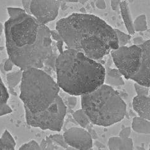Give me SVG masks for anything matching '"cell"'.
I'll use <instances>...</instances> for the list:
<instances>
[{
	"mask_svg": "<svg viewBox=\"0 0 150 150\" xmlns=\"http://www.w3.org/2000/svg\"><path fill=\"white\" fill-rule=\"evenodd\" d=\"M81 109L93 125L110 127L122 121L127 105L112 87L103 84L91 93L81 96Z\"/></svg>",
	"mask_w": 150,
	"mask_h": 150,
	"instance_id": "obj_4",
	"label": "cell"
},
{
	"mask_svg": "<svg viewBox=\"0 0 150 150\" xmlns=\"http://www.w3.org/2000/svg\"><path fill=\"white\" fill-rule=\"evenodd\" d=\"M73 117L75 120V121L78 123V125L80 126V127L83 129H87L91 123L87 115L85 114V112L82 109L78 110L74 112L73 114Z\"/></svg>",
	"mask_w": 150,
	"mask_h": 150,
	"instance_id": "obj_16",
	"label": "cell"
},
{
	"mask_svg": "<svg viewBox=\"0 0 150 150\" xmlns=\"http://www.w3.org/2000/svg\"><path fill=\"white\" fill-rule=\"evenodd\" d=\"M104 84L110 87H120L125 85L123 76L117 69H111L107 67L105 74Z\"/></svg>",
	"mask_w": 150,
	"mask_h": 150,
	"instance_id": "obj_13",
	"label": "cell"
},
{
	"mask_svg": "<svg viewBox=\"0 0 150 150\" xmlns=\"http://www.w3.org/2000/svg\"><path fill=\"white\" fill-rule=\"evenodd\" d=\"M149 97H150V88H149V95H148Z\"/></svg>",
	"mask_w": 150,
	"mask_h": 150,
	"instance_id": "obj_38",
	"label": "cell"
},
{
	"mask_svg": "<svg viewBox=\"0 0 150 150\" xmlns=\"http://www.w3.org/2000/svg\"><path fill=\"white\" fill-rule=\"evenodd\" d=\"M3 140H4L5 141L8 142V143L11 144L12 146H13L14 147H16V142L15 141L14 138L12 137L11 134L8 132L6 129L5 130V132L3 133L2 136L1 137Z\"/></svg>",
	"mask_w": 150,
	"mask_h": 150,
	"instance_id": "obj_25",
	"label": "cell"
},
{
	"mask_svg": "<svg viewBox=\"0 0 150 150\" xmlns=\"http://www.w3.org/2000/svg\"><path fill=\"white\" fill-rule=\"evenodd\" d=\"M22 74H23V71L21 69L6 74L7 83H8L10 88H13L18 83H21Z\"/></svg>",
	"mask_w": 150,
	"mask_h": 150,
	"instance_id": "obj_17",
	"label": "cell"
},
{
	"mask_svg": "<svg viewBox=\"0 0 150 150\" xmlns=\"http://www.w3.org/2000/svg\"><path fill=\"white\" fill-rule=\"evenodd\" d=\"M131 131H132L131 127H125V128H123L120 132L119 137L123 139L129 138L131 134Z\"/></svg>",
	"mask_w": 150,
	"mask_h": 150,
	"instance_id": "obj_27",
	"label": "cell"
},
{
	"mask_svg": "<svg viewBox=\"0 0 150 150\" xmlns=\"http://www.w3.org/2000/svg\"><path fill=\"white\" fill-rule=\"evenodd\" d=\"M149 150H150V148H149Z\"/></svg>",
	"mask_w": 150,
	"mask_h": 150,
	"instance_id": "obj_40",
	"label": "cell"
},
{
	"mask_svg": "<svg viewBox=\"0 0 150 150\" xmlns=\"http://www.w3.org/2000/svg\"><path fill=\"white\" fill-rule=\"evenodd\" d=\"M120 10L121 12L123 21L129 35L130 36L134 35L136 32L134 29L132 15L130 13L128 2L127 1H121L120 4Z\"/></svg>",
	"mask_w": 150,
	"mask_h": 150,
	"instance_id": "obj_14",
	"label": "cell"
},
{
	"mask_svg": "<svg viewBox=\"0 0 150 150\" xmlns=\"http://www.w3.org/2000/svg\"><path fill=\"white\" fill-rule=\"evenodd\" d=\"M8 99L9 93L0 76V111L8 104L7 102Z\"/></svg>",
	"mask_w": 150,
	"mask_h": 150,
	"instance_id": "obj_19",
	"label": "cell"
},
{
	"mask_svg": "<svg viewBox=\"0 0 150 150\" xmlns=\"http://www.w3.org/2000/svg\"><path fill=\"white\" fill-rule=\"evenodd\" d=\"M56 30L68 49L99 60L119 48L115 29L92 14L74 13L59 20Z\"/></svg>",
	"mask_w": 150,
	"mask_h": 150,
	"instance_id": "obj_2",
	"label": "cell"
},
{
	"mask_svg": "<svg viewBox=\"0 0 150 150\" xmlns=\"http://www.w3.org/2000/svg\"><path fill=\"white\" fill-rule=\"evenodd\" d=\"M67 102H68L69 105L71 108H74L77 104L78 99L76 96H70L67 99Z\"/></svg>",
	"mask_w": 150,
	"mask_h": 150,
	"instance_id": "obj_30",
	"label": "cell"
},
{
	"mask_svg": "<svg viewBox=\"0 0 150 150\" xmlns=\"http://www.w3.org/2000/svg\"><path fill=\"white\" fill-rule=\"evenodd\" d=\"M134 88L136 92L137 93V96H148L149 88L145 87V86L141 85L137 83H135Z\"/></svg>",
	"mask_w": 150,
	"mask_h": 150,
	"instance_id": "obj_24",
	"label": "cell"
},
{
	"mask_svg": "<svg viewBox=\"0 0 150 150\" xmlns=\"http://www.w3.org/2000/svg\"><path fill=\"white\" fill-rule=\"evenodd\" d=\"M15 148L16 147L0 137V150H16Z\"/></svg>",
	"mask_w": 150,
	"mask_h": 150,
	"instance_id": "obj_26",
	"label": "cell"
},
{
	"mask_svg": "<svg viewBox=\"0 0 150 150\" xmlns=\"http://www.w3.org/2000/svg\"><path fill=\"white\" fill-rule=\"evenodd\" d=\"M49 137L50 138V139L53 141V142H55L56 144H57L60 146H61L62 148L66 149L67 147H68V145H67L66 142L63 135L53 134V135H50Z\"/></svg>",
	"mask_w": 150,
	"mask_h": 150,
	"instance_id": "obj_21",
	"label": "cell"
},
{
	"mask_svg": "<svg viewBox=\"0 0 150 150\" xmlns=\"http://www.w3.org/2000/svg\"><path fill=\"white\" fill-rule=\"evenodd\" d=\"M88 132L90 133V134H91V136H92V139L97 138V135L96 132L93 129H91V131H88Z\"/></svg>",
	"mask_w": 150,
	"mask_h": 150,
	"instance_id": "obj_35",
	"label": "cell"
},
{
	"mask_svg": "<svg viewBox=\"0 0 150 150\" xmlns=\"http://www.w3.org/2000/svg\"><path fill=\"white\" fill-rule=\"evenodd\" d=\"M140 46L141 54L138 68L132 80L150 88V40L144 42Z\"/></svg>",
	"mask_w": 150,
	"mask_h": 150,
	"instance_id": "obj_10",
	"label": "cell"
},
{
	"mask_svg": "<svg viewBox=\"0 0 150 150\" xmlns=\"http://www.w3.org/2000/svg\"><path fill=\"white\" fill-rule=\"evenodd\" d=\"M22 4L23 6V9L25 12L29 15L30 13V4H31V1H22Z\"/></svg>",
	"mask_w": 150,
	"mask_h": 150,
	"instance_id": "obj_33",
	"label": "cell"
},
{
	"mask_svg": "<svg viewBox=\"0 0 150 150\" xmlns=\"http://www.w3.org/2000/svg\"><path fill=\"white\" fill-rule=\"evenodd\" d=\"M20 99L25 110L33 114L43 112L59 96V87L49 74L38 68L23 71Z\"/></svg>",
	"mask_w": 150,
	"mask_h": 150,
	"instance_id": "obj_5",
	"label": "cell"
},
{
	"mask_svg": "<svg viewBox=\"0 0 150 150\" xmlns=\"http://www.w3.org/2000/svg\"><path fill=\"white\" fill-rule=\"evenodd\" d=\"M132 129L134 132L139 134H150V121L139 117L132 120Z\"/></svg>",
	"mask_w": 150,
	"mask_h": 150,
	"instance_id": "obj_15",
	"label": "cell"
},
{
	"mask_svg": "<svg viewBox=\"0 0 150 150\" xmlns=\"http://www.w3.org/2000/svg\"><path fill=\"white\" fill-rule=\"evenodd\" d=\"M111 55L117 69L126 80H132L137 73L141 54L140 45L119 47Z\"/></svg>",
	"mask_w": 150,
	"mask_h": 150,
	"instance_id": "obj_7",
	"label": "cell"
},
{
	"mask_svg": "<svg viewBox=\"0 0 150 150\" xmlns=\"http://www.w3.org/2000/svg\"><path fill=\"white\" fill-rule=\"evenodd\" d=\"M15 64L13 62L11 61V60L8 58L6 59L4 62V64H3V69L6 71V72H10L12 71L13 68V66Z\"/></svg>",
	"mask_w": 150,
	"mask_h": 150,
	"instance_id": "obj_28",
	"label": "cell"
},
{
	"mask_svg": "<svg viewBox=\"0 0 150 150\" xmlns=\"http://www.w3.org/2000/svg\"><path fill=\"white\" fill-rule=\"evenodd\" d=\"M68 146L78 150H91L93 147L92 137L86 129L81 127H72L63 134Z\"/></svg>",
	"mask_w": 150,
	"mask_h": 150,
	"instance_id": "obj_9",
	"label": "cell"
},
{
	"mask_svg": "<svg viewBox=\"0 0 150 150\" xmlns=\"http://www.w3.org/2000/svg\"><path fill=\"white\" fill-rule=\"evenodd\" d=\"M50 35H51V38H52L54 40H55L57 42H59V41L62 40L61 36H60V35H59V32L56 29L55 30H51Z\"/></svg>",
	"mask_w": 150,
	"mask_h": 150,
	"instance_id": "obj_29",
	"label": "cell"
},
{
	"mask_svg": "<svg viewBox=\"0 0 150 150\" xmlns=\"http://www.w3.org/2000/svg\"><path fill=\"white\" fill-rule=\"evenodd\" d=\"M149 148H150V144H149Z\"/></svg>",
	"mask_w": 150,
	"mask_h": 150,
	"instance_id": "obj_39",
	"label": "cell"
},
{
	"mask_svg": "<svg viewBox=\"0 0 150 150\" xmlns=\"http://www.w3.org/2000/svg\"><path fill=\"white\" fill-rule=\"evenodd\" d=\"M55 66L58 86L70 96L87 94L104 84L105 67L79 52L66 48Z\"/></svg>",
	"mask_w": 150,
	"mask_h": 150,
	"instance_id": "obj_3",
	"label": "cell"
},
{
	"mask_svg": "<svg viewBox=\"0 0 150 150\" xmlns=\"http://www.w3.org/2000/svg\"><path fill=\"white\" fill-rule=\"evenodd\" d=\"M115 31L116 34H117L118 38L119 47L126 46V45L129 43L130 40L131 39V36L128 35V34L121 31L120 30L118 29H115Z\"/></svg>",
	"mask_w": 150,
	"mask_h": 150,
	"instance_id": "obj_20",
	"label": "cell"
},
{
	"mask_svg": "<svg viewBox=\"0 0 150 150\" xmlns=\"http://www.w3.org/2000/svg\"><path fill=\"white\" fill-rule=\"evenodd\" d=\"M66 111L65 103L59 96L54 103L43 112L33 114L25 110L26 122L30 126L43 130L60 132L64 122Z\"/></svg>",
	"mask_w": 150,
	"mask_h": 150,
	"instance_id": "obj_6",
	"label": "cell"
},
{
	"mask_svg": "<svg viewBox=\"0 0 150 150\" xmlns=\"http://www.w3.org/2000/svg\"><path fill=\"white\" fill-rule=\"evenodd\" d=\"M18 150H42L40 148V144L35 141H30L26 143L22 144Z\"/></svg>",
	"mask_w": 150,
	"mask_h": 150,
	"instance_id": "obj_22",
	"label": "cell"
},
{
	"mask_svg": "<svg viewBox=\"0 0 150 150\" xmlns=\"http://www.w3.org/2000/svg\"><path fill=\"white\" fill-rule=\"evenodd\" d=\"M95 5L97 8L100 10H104L106 8V3L104 0H97L95 1Z\"/></svg>",
	"mask_w": 150,
	"mask_h": 150,
	"instance_id": "obj_31",
	"label": "cell"
},
{
	"mask_svg": "<svg viewBox=\"0 0 150 150\" xmlns=\"http://www.w3.org/2000/svg\"><path fill=\"white\" fill-rule=\"evenodd\" d=\"M120 0H112L111 1V7L112 10L118 11L120 10Z\"/></svg>",
	"mask_w": 150,
	"mask_h": 150,
	"instance_id": "obj_32",
	"label": "cell"
},
{
	"mask_svg": "<svg viewBox=\"0 0 150 150\" xmlns=\"http://www.w3.org/2000/svg\"><path fill=\"white\" fill-rule=\"evenodd\" d=\"M65 150H78V149H74L72 147H70V146H68L66 149H65ZM91 150H93V149H91Z\"/></svg>",
	"mask_w": 150,
	"mask_h": 150,
	"instance_id": "obj_36",
	"label": "cell"
},
{
	"mask_svg": "<svg viewBox=\"0 0 150 150\" xmlns=\"http://www.w3.org/2000/svg\"><path fill=\"white\" fill-rule=\"evenodd\" d=\"M2 32L1 31H0V41H1V34H2Z\"/></svg>",
	"mask_w": 150,
	"mask_h": 150,
	"instance_id": "obj_37",
	"label": "cell"
},
{
	"mask_svg": "<svg viewBox=\"0 0 150 150\" xmlns=\"http://www.w3.org/2000/svg\"><path fill=\"white\" fill-rule=\"evenodd\" d=\"M110 150H133L134 143L131 138L123 139L119 136L111 137L108 139Z\"/></svg>",
	"mask_w": 150,
	"mask_h": 150,
	"instance_id": "obj_12",
	"label": "cell"
},
{
	"mask_svg": "<svg viewBox=\"0 0 150 150\" xmlns=\"http://www.w3.org/2000/svg\"><path fill=\"white\" fill-rule=\"evenodd\" d=\"M132 106L139 117L150 121V97L135 96L132 100Z\"/></svg>",
	"mask_w": 150,
	"mask_h": 150,
	"instance_id": "obj_11",
	"label": "cell"
},
{
	"mask_svg": "<svg viewBox=\"0 0 150 150\" xmlns=\"http://www.w3.org/2000/svg\"><path fill=\"white\" fill-rule=\"evenodd\" d=\"M133 26L135 32H144L148 29L146 16L144 14L139 16L133 21Z\"/></svg>",
	"mask_w": 150,
	"mask_h": 150,
	"instance_id": "obj_18",
	"label": "cell"
},
{
	"mask_svg": "<svg viewBox=\"0 0 150 150\" xmlns=\"http://www.w3.org/2000/svg\"><path fill=\"white\" fill-rule=\"evenodd\" d=\"M7 12L4 29L8 58L22 71L42 69L53 52L51 30L24 9L8 7Z\"/></svg>",
	"mask_w": 150,
	"mask_h": 150,
	"instance_id": "obj_1",
	"label": "cell"
},
{
	"mask_svg": "<svg viewBox=\"0 0 150 150\" xmlns=\"http://www.w3.org/2000/svg\"><path fill=\"white\" fill-rule=\"evenodd\" d=\"M40 148L42 150H54L55 146L53 144L52 141L49 137H47L45 139H43L41 142L40 144Z\"/></svg>",
	"mask_w": 150,
	"mask_h": 150,
	"instance_id": "obj_23",
	"label": "cell"
},
{
	"mask_svg": "<svg viewBox=\"0 0 150 150\" xmlns=\"http://www.w3.org/2000/svg\"><path fill=\"white\" fill-rule=\"evenodd\" d=\"M64 42H63V41H59V42H57V47L58 50L59 51L60 53H61L64 50Z\"/></svg>",
	"mask_w": 150,
	"mask_h": 150,
	"instance_id": "obj_34",
	"label": "cell"
},
{
	"mask_svg": "<svg viewBox=\"0 0 150 150\" xmlns=\"http://www.w3.org/2000/svg\"><path fill=\"white\" fill-rule=\"evenodd\" d=\"M61 3L60 1L33 0L30 4V13L40 23L46 25L57 18Z\"/></svg>",
	"mask_w": 150,
	"mask_h": 150,
	"instance_id": "obj_8",
	"label": "cell"
}]
</instances>
